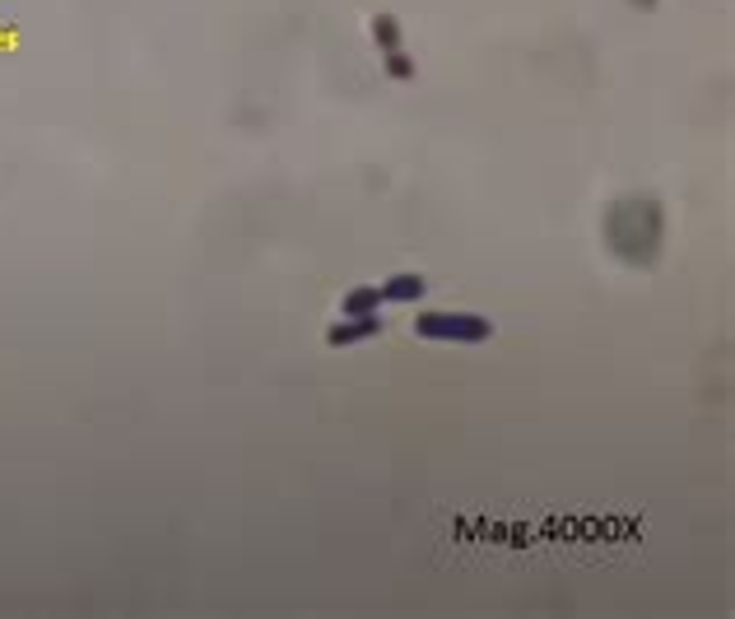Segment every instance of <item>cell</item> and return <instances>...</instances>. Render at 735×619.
<instances>
[{
    "instance_id": "cell-3",
    "label": "cell",
    "mask_w": 735,
    "mask_h": 619,
    "mask_svg": "<svg viewBox=\"0 0 735 619\" xmlns=\"http://www.w3.org/2000/svg\"><path fill=\"white\" fill-rule=\"evenodd\" d=\"M428 294V280L424 275H391L382 284V303H419Z\"/></svg>"
},
{
    "instance_id": "cell-6",
    "label": "cell",
    "mask_w": 735,
    "mask_h": 619,
    "mask_svg": "<svg viewBox=\"0 0 735 619\" xmlns=\"http://www.w3.org/2000/svg\"><path fill=\"white\" fill-rule=\"evenodd\" d=\"M387 75L391 80H410V75H415V61L405 52H387Z\"/></svg>"
},
{
    "instance_id": "cell-1",
    "label": "cell",
    "mask_w": 735,
    "mask_h": 619,
    "mask_svg": "<svg viewBox=\"0 0 735 619\" xmlns=\"http://www.w3.org/2000/svg\"><path fill=\"white\" fill-rule=\"evenodd\" d=\"M415 336L424 340H452V345H484L494 336V322L480 312H419Z\"/></svg>"
},
{
    "instance_id": "cell-5",
    "label": "cell",
    "mask_w": 735,
    "mask_h": 619,
    "mask_svg": "<svg viewBox=\"0 0 735 619\" xmlns=\"http://www.w3.org/2000/svg\"><path fill=\"white\" fill-rule=\"evenodd\" d=\"M373 38L382 52H401V24H396L391 14H377L373 19Z\"/></svg>"
},
{
    "instance_id": "cell-4",
    "label": "cell",
    "mask_w": 735,
    "mask_h": 619,
    "mask_svg": "<svg viewBox=\"0 0 735 619\" xmlns=\"http://www.w3.org/2000/svg\"><path fill=\"white\" fill-rule=\"evenodd\" d=\"M377 308H382V289H373V284H359L345 294V317H368Z\"/></svg>"
},
{
    "instance_id": "cell-2",
    "label": "cell",
    "mask_w": 735,
    "mask_h": 619,
    "mask_svg": "<svg viewBox=\"0 0 735 619\" xmlns=\"http://www.w3.org/2000/svg\"><path fill=\"white\" fill-rule=\"evenodd\" d=\"M368 336H382V317L377 312H368V317H345V322H335L331 331H326V345H359V340Z\"/></svg>"
}]
</instances>
